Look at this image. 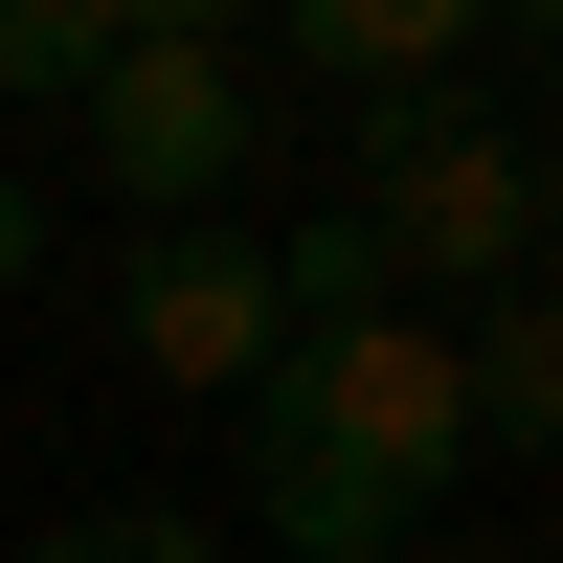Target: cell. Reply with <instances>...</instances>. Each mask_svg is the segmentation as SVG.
I'll return each mask as SVG.
<instances>
[{
  "instance_id": "6da1fadb",
  "label": "cell",
  "mask_w": 563,
  "mask_h": 563,
  "mask_svg": "<svg viewBox=\"0 0 563 563\" xmlns=\"http://www.w3.org/2000/svg\"><path fill=\"white\" fill-rule=\"evenodd\" d=\"M225 451H249V519L316 541V563H406L451 474H474V361H451V316H339V339H294L249 406H225Z\"/></svg>"
},
{
  "instance_id": "7a4b0ae2",
  "label": "cell",
  "mask_w": 563,
  "mask_h": 563,
  "mask_svg": "<svg viewBox=\"0 0 563 563\" xmlns=\"http://www.w3.org/2000/svg\"><path fill=\"white\" fill-rule=\"evenodd\" d=\"M361 225H384V271H451V294H519V271H563V135L474 113V90H429V113L361 135Z\"/></svg>"
},
{
  "instance_id": "3957f363",
  "label": "cell",
  "mask_w": 563,
  "mask_h": 563,
  "mask_svg": "<svg viewBox=\"0 0 563 563\" xmlns=\"http://www.w3.org/2000/svg\"><path fill=\"white\" fill-rule=\"evenodd\" d=\"M271 158V68L225 0H135V45L90 68V180H135V225H203Z\"/></svg>"
},
{
  "instance_id": "277c9868",
  "label": "cell",
  "mask_w": 563,
  "mask_h": 563,
  "mask_svg": "<svg viewBox=\"0 0 563 563\" xmlns=\"http://www.w3.org/2000/svg\"><path fill=\"white\" fill-rule=\"evenodd\" d=\"M113 339L158 361V384L249 406L271 361H294V316H271V249H249V225H135V271H113Z\"/></svg>"
},
{
  "instance_id": "5b68a950",
  "label": "cell",
  "mask_w": 563,
  "mask_h": 563,
  "mask_svg": "<svg viewBox=\"0 0 563 563\" xmlns=\"http://www.w3.org/2000/svg\"><path fill=\"white\" fill-rule=\"evenodd\" d=\"M271 68H294V90H361V113H429V90H474V0H294Z\"/></svg>"
},
{
  "instance_id": "8992f818",
  "label": "cell",
  "mask_w": 563,
  "mask_h": 563,
  "mask_svg": "<svg viewBox=\"0 0 563 563\" xmlns=\"http://www.w3.org/2000/svg\"><path fill=\"white\" fill-rule=\"evenodd\" d=\"M474 361V451H563V271H519L496 316H451Z\"/></svg>"
},
{
  "instance_id": "52a82bcc",
  "label": "cell",
  "mask_w": 563,
  "mask_h": 563,
  "mask_svg": "<svg viewBox=\"0 0 563 563\" xmlns=\"http://www.w3.org/2000/svg\"><path fill=\"white\" fill-rule=\"evenodd\" d=\"M113 45H135V0H0V113H90Z\"/></svg>"
},
{
  "instance_id": "ba28073f",
  "label": "cell",
  "mask_w": 563,
  "mask_h": 563,
  "mask_svg": "<svg viewBox=\"0 0 563 563\" xmlns=\"http://www.w3.org/2000/svg\"><path fill=\"white\" fill-rule=\"evenodd\" d=\"M23 563H225V541L158 519V496H113V519H68V541H23Z\"/></svg>"
},
{
  "instance_id": "9c48e42d",
  "label": "cell",
  "mask_w": 563,
  "mask_h": 563,
  "mask_svg": "<svg viewBox=\"0 0 563 563\" xmlns=\"http://www.w3.org/2000/svg\"><path fill=\"white\" fill-rule=\"evenodd\" d=\"M23 271H45V180H0V294H23Z\"/></svg>"
}]
</instances>
